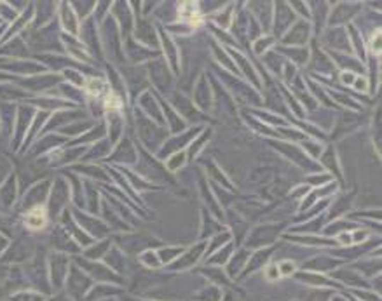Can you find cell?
Wrapping results in <instances>:
<instances>
[{
	"label": "cell",
	"instance_id": "obj_1",
	"mask_svg": "<svg viewBox=\"0 0 382 301\" xmlns=\"http://www.w3.org/2000/svg\"><path fill=\"white\" fill-rule=\"evenodd\" d=\"M45 223H47V214H45V209L42 207H33L32 211L27 214V226L30 230L44 228Z\"/></svg>",
	"mask_w": 382,
	"mask_h": 301
}]
</instances>
